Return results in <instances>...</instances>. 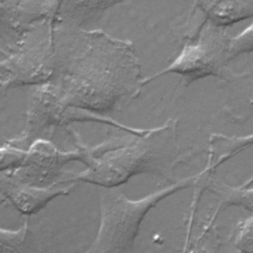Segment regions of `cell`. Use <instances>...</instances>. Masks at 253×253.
Instances as JSON below:
<instances>
[{
    "instance_id": "cell-1",
    "label": "cell",
    "mask_w": 253,
    "mask_h": 253,
    "mask_svg": "<svg viewBox=\"0 0 253 253\" xmlns=\"http://www.w3.org/2000/svg\"><path fill=\"white\" fill-rule=\"evenodd\" d=\"M142 80L130 42L53 23L45 84L63 108L103 116L135 98Z\"/></svg>"
},
{
    "instance_id": "cell-2",
    "label": "cell",
    "mask_w": 253,
    "mask_h": 253,
    "mask_svg": "<svg viewBox=\"0 0 253 253\" xmlns=\"http://www.w3.org/2000/svg\"><path fill=\"white\" fill-rule=\"evenodd\" d=\"M187 156L178 141L177 120L169 119L160 126L129 133L122 145L104 153L68 182L116 188L138 174L169 179Z\"/></svg>"
},
{
    "instance_id": "cell-3",
    "label": "cell",
    "mask_w": 253,
    "mask_h": 253,
    "mask_svg": "<svg viewBox=\"0 0 253 253\" xmlns=\"http://www.w3.org/2000/svg\"><path fill=\"white\" fill-rule=\"evenodd\" d=\"M201 176L185 178L136 201L127 199L119 190L105 188L100 193L99 231L86 253H130L147 212L164 199L195 185Z\"/></svg>"
},
{
    "instance_id": "cell-4",
    "label": "cell",
    "mask_w": 253,
    "mask_h": 253,
    "mask_svg": "<svg viewBox=\"0 0 253 253\" xmlns=\"http://www.w3.org/2000/svg\"><path fill=\"white\" fill-rule=\"evenodd\" d=\"M208 23V22H207ZM202 24L198 33L182 47L179 55L164 69L143 78L142 86L166 74H178L185 80L187 87L196 80L209 76L224 80L230 71L227 69L228 42L225 33L218 27Z\"/></svg>"
},
{
    "instance_id": "cell-5",
    "label": "cell",
    "mask_w": 253,
    "mask_h": 253,
    "mask_svg": "<svg viewBox=\"0 0 253 253\" xmlns=\"http://www.w3.org/2000/svg\"><path fill=\"white\" fill-rule=\"evenodd\" d=\"M108 149L107 142L95 147H80L74 151L63 152L54 147L49 141L34 140L29 146L26 158L21 167L8 171V183L44 187L45 184L60 173L61 168L71 161H81L91 166L97 158Z\"/></svg>"
},
{
    "instance_id": "cell-6",
    "label": "cell",
    "mask_w": 253,
    "mask_h": 253,
    "mask_svg": "<svg viewBox=\"0 0 253 253\" xmlns=\"http://www.w3.org/2000/svg\"><path fill=\"white\" fill-rule=\"evenodd\" d=\"M127 0H41L43 20L76 29L99 20L106 11Z\"/></svg>"
},
{
    "instance_id": "cell-7",
    "label": "cell",
    "mask_w": 253,
    "mask_h": 253,
    "mask_svg": "<svg viewBox=\"0 0 253 253\" xmlns=\"http://www.w3.org/2000/svg\"><path fill=\"white\" fill-rule=\"evenodd\" d=\"M42 21L41 0H0V39L11 49Z\"/></svg>"
},
{
    "instance_id": "cell-8",
    "label": "cell",
    "mask_w": 253,
    "mask_h": 253,
    "mask_svg": "<svg viewBox=\"0 0 253 253\" xmlns=\"http://www.w3.org/2000/svg\"><path fill=\"white\" fill-rule=\"evenodd\" d=\"M54 186L37 187L1 182L0 191L20 212L33 214L43 209L51 200L67 195L73 188V186L68 188H55Z\"/></svg>"
},
{
    "instance_id": "cell-9",
    "label": "cell",
    "mask_w": 253,
    "mask_h": 253,
    "mask_svg": "<svg viewBox=\"0 0 253 253\" xmlns=\"http://www.w3.org/2000/svg\"><path fill=\"white\" fill-rule=\"evenodd\" d=\"M206 22L222 28L253 18V0H194Z\"/></svg>"
},
{
    "instance_id": "cell-10",
    "label": "cell",
    "mask_w": 253,
    "mask_h": 253,
    "mask_svg": "<svg viewBox=\"0 0 253 253\" xmlns=\"http://www.w3.org/2000/svg\"><path fill=\"white\" fill-rule=\"evenodd\" d=\"M222 81L230 86L223 112L234 122H244L253 115V78L230 72Z\"/></svg>"
},
{
    "instance_id": "cell-11",
    "label": "cell",
    "mask_w": 253,
    "mask_h": 253,
    "mask_svg": "<svg viewBox=\"0 0 253 253\" xmlns=\"http://www.w3.org/2000/svg\"><path fill=\"white\" fill-rule=\"evenodd\" d=\"M207 182L208 189L220 200V207H238L253 213V188H236L213 178Z\"/></svg>"
},
{
    "instance_id": "cell-12",
    "label": "cell",
    "mask_w": 253,
    "mask_h": 253,
    "mask_svg": "<svg viewBox=\"0 0 253 253\" xmlns=\"http://www.w3.org/2000/svg\"><path fill=\"white\" fill-rule=\"evenodd\" d=\"M28 223L16 230L0 228V253H25Z\"/></svg>"
},
{
    "instance_id": "cell-13",
    "label": "cell",
    "mask_w": 253,
    "mask_h": 253,
    "mask_svg": "<svg viewBox=\"0 0 253 253\" xmlns=\"http://www.w3.org/2000/svg\"><path fill=\"white\" fill-rule=\"evenodd\" d=\"M227 50L229 61L243 53L253 51V23L239 35L229 40Z\"/></svg>"
},
{
    "instance_id": "cell-14",
    "label": "cell",
    "mask_w": 253,
    "mask_h": 253,
    "mask_svg": "<svg viewBox=\"0 0 253 253\" xmlns=\"http://www.w3.org/2000/svg\"><path fill=\"white\" fill-rule=\"evenodd\" d=\"M26 154L27 150L10 144L0 147V172L11 171L21 167Z\"/></svg>"
},
{
    "instance_id": "cell-15",
    "label": "cell",
    "mask_w": 253,
    "mask_h": 253,
    "mask_svg": "<svg viewBox=\"0 0 253 253\" xmlns=\"http://www.w3.org/2000/svg\"><path fill=\"white\" fill-rule=\"evenodd\" d=\"M235 246L242 253H253V213L239 224Z\"/></svg>"
},
{
    "instance_id": "cell-16",
    "label": "cell",
    "mask_w": 253,
    "mask_h": 253,
    "mask_svg": "<svg viewBox=\"0 0 253 253\" xmlns=\"http://www.w3.org/2000/svg\"><path fill=\"white\" fill-rule=\"evenodd\" d=\"M11 86H14L11 76L9 74L0 75V98H2V96L6 94L7 90Z\"/></svg>"
},
{
    "instance_id": "cell-17",
    "label": "cell",
    "mask_w": 253,
    "mask_h": 253,
    "mask_svg": "<svg viewBox=\"0 0 253 253\" xmlns=\"http://www.w3.org/2000/svg\"><path fill=\"white\" fill-rule=\"evenodd\" d=\"M5 74H9V69H8L6 60H2L0 61V75H5Z\"/></svg>"
},
{
    "instance_id": "cell-18",
    "label": "cell",
    "mask_w": 253,
    "mask_h": 253,
    "mask_svg": "<svg viewBox=\"0 0 253 253\" xmlns=\"http://www.w3.org/2000/svg\"><path fill=\"white\" fill-rule=\"evenodd\" d=\"M4 201H5V200H1V201H0V206H1V204H2Z\"/></svg>"
}]
</instances>
